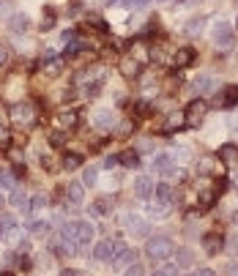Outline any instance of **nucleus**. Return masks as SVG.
<instances>
[{
	"label": "nucleus",
	"mask_w": 238,
	"mask_h": 276,
	"mask_svg": "<svg viewBox=\"0 0 238 276\" xmlns=\"http://www.w3.org/2000/svg\"><path fill=\"white\" fill-rule=\"evenodd\" d=\"M60 236L74 240V244L82 249V246H90V240H94V224H90V222H80V219L66 222V224L60 227Z\"/></svg>",
	"instance_id": "1"
},
{
	"label": "nucleus",
	"mask_w": 238,
	"mask_h": 276,
	"mask_svg": "<svg viewBox=\"0 0 238 276\" xmlns=\"http://www.w3.org/2000/svg\"><path fill=\"white\" fill-rule=\"evenodd\" d=\"M145 254H148L150 260H156V262H164V260H170V257L176 254V244H172L167 236L148 238V244H145Z\"/></svg>",
	"instance_id": "2"
},
{
	"label": "nucleus",
	"mask_w": 238,
	"mask_h": 276,
	"mask_svg": "<svg viewBox=\"0 0 238 276\" xmlns=\"http://www.w3.org/2000/svg\"><path fill=\"white\" fill-rule=\"evenodd\" d=\"M8 118L16 128H30L33 123H36V110H33V104L22 102V104H14V107H11Z\"/></svg>",
	"instance_id": "3"
},
{
	"label": "nucleus",
	"mask_w": 238,
	"mask_h": 276,
	"mask_svg": "<svg viewBox=\"0 0 238 276\" xmlns=\"http://www.w3.org/2000/svg\"><path fill=\"white\" fill-rule=\"evenodd\" d=\"M208 115V102H202V98H194V102L186 107V112H184V118H186V126H200L202 118Z\"/></svg>",
	"instance_id": "4"
},
{
	"label": "nucleus",
	"mask_w": 238,
	"mask_h": 276,
	"mask_svg": "<svg viewBox=\"0 0 238 276\" xmlns=\"http://www.w3.org/2000/svg\"><path fill=\"white\" fill-rule=\"evenodd\" d=\"M233 36H236L233 25H228V22H216V25H214V44H216L219 50H230V46H233Z\"/></svg>",
	"instance_id": "5"
},
{
	"label": "nucleus",
	"mask_w": 238,
	"mask_h": 276,
	"mask_svg": "<svg viewBox=\"0 0 238 276\" xmlns=\"http://www.w3.org/2000/svg\"><path fill=\"white\" fill-rule=\"evenodd\" d=\"M134 262V249H129V246L118 244V249H115L112 260H110V266L115 268V271H126V268Z\"/></svg>",
	"instance_id": "6"
},
{
	"label": "nucleus",
	"mask_w": 238,
	"mask_h": 276,
	"mask_svg": "<svg viewBox=\"0 0 238 276\" xmlns=\"http://www.w3.org/2000/svg\"><path fill=\"white\" fill-rule=\"evenodd\" d=\"M150 167H154L156 172L167 175V178H172V175H176V162H172L170 154H156L154 162H150Z\"/></svg>",
	"instance_id": "7"
},
{
	"label": "nucleus",
	"mask_w": 238,
	"mask_h": 276,
	"mask_svg": "<svg viewBox=\"0 0 238 276\" xmlns=\"http://www.w3.org/2000/svg\"><path fill=\"white\" fill-rule=\"evenodd\" d=\"M115 249H118V244H115L112 238H102L96 244V249H94V257H96V260H102V262H110V260H112V254H115Z\"/></svg>",
	"instance_id": "8"
},
{
	"label": "nucleus",
	"mask_w": 238,
	"mask_h": 276,
	"mask_svg": "<svg viewBox=\"0 0 238 276\" xmlns=\"http://www.w3.org/2000/svg\"><path fill=\"white\" fill-rule=\"evenodd\" d=\"M126 230H129L134 238H148L150 236V224L145 219H140V216H129V219H126Z\"/></svg>",
	"instance_id": "9"
},
{
	"label": "nucleus",
	"mask_w": 238,
	"mask_h": 276,
	"mask_svg": "<svg viewBox=\"0 0 238 276\" xmlns=\"http://www.w3.org/2000/svg\"><path fill=\"white\" fill-rule=\"evenodd\" d=\"M236 104H238V85L222 88V93L214 98V107H236Z\"/></svg>",
	"instance_id": "10"
},
{
	"label": "nucleus",
	"mask_w": 238,
	"mask_h": 276,
	"mask_svg": "<svg viewBox=\"0 0 238 276\" xmlns=\"http://www.w3.org/2000/svg\"><path fill=\"white\" fill-rule=\"evenodd\" d=\"M197 172L200 175H219L222 172V162H219L216 156H202L200 162H197Z\"/></svg>",
	"instance_id": "11"
},
{
	"label": "nucleus",
	"mask_w": 238,
	"mask_h": 276,
	"mask_svg": "<svg viewBox=\"0 0 238 276\" xmlns=\"http://www.w3.org/2000/svg\"><path fill=\"white\" fill-rule=\"evenodd\" d=\"M115 112L112 110H96V115H94V126L96 128H102V132H110V128H115Z\"/></svg>",
	"instance_id": "12"
},
{
	"label": "nucleus",
	"mask_w": 238,
	"mask_h": 276,
	"mask_svg": "<svg viewBox=\"0 0 238 276\" xmlns=\"http://www.w3.org/2000/svg\"><path fill=\"white\" fill-rule=\"evenodd\" d=\"M192 60H194V50H192V46H181V50H176L170 58L172 68H186Z\"/></svg>",
	"instance_id": "13"
},
{
	"label": "nucleus",
	"mask_w": 238,
	"mask_h": 276,
	"mask_svg": "<svg viewBox=\"0 0 238 276\" xmlns=\"http://www.w3.org/2000/svg\"><path fill=\"white\" fill-rule=\"evenodd\" d=\"M202 249H206V254H219L224 249V238L219 232H208V236H202Z\"/></svg>",
	"instance_id": "14"
},
{
	"label": "nucleus",
	"mask_w": 238,
	"mask_h": 276,
	"mask_svg": "<svg viewBox=\"0 0 238 276\" xmlns=\"http://www.w3.org/2000/svg\"><path fill=\"white\" fill-rule=\"evenodd\" d=\"M118 68H120V74H124L126 80H137L140 77V63L134 60V58H120V63H118Z\"/></svg>",
	"instance_id": "15"
},
{
	"label": "nucleus",
	"mask_w": 238,
	"mask_h": 276,
	"mask_svg": "<svg viewBox=\"0 0 238 276\" xmlns=\"http://www.w3.org/2000/svg\"><path fill=\"white\" fill-rule=\"evenodd\" d=\"M55 123H58V128H60V132H72V128H77L80 115L74 112V110H66V112H60L55 118Z\"/></svg>",
	"instance_id": "16"
},
{
	"label": "nucleus",
	"mask_w": 238,
	"mask_h": 276,
	"mask_svg": "<svg viewBox=\"0 0 238 276\" xmlns=\"http://www.w3.org/2000/svg\"><path fill=\"white\" fill-rule=\"evenodd\" d=\"M28 28H30L28 14H11V20H8V30H11V33H16V36H25Z\"/></svg>",
	"instance_id": "17"
},
{
	"label": "nucleus",
	"mask_w": 238,
	"mask_h": 276,
	"mask_svg": "<svg viewBox=\"0 0 238 276\" xmlns=\"http://www.w3.org/2000/svg\"><path fill=\"white\" fill-rule=\"evenodd\" d=\"M11 205H14L20 214H25V216L33 210V208H30V197H28L22 189H14V192H11Z\"/></svg>",
	"instance_id": "18"
},
{
	"label": "nucleus",
	"mask_w": 238,
	"mask_h": 276,
	"mask_svg": "<svg viewBox=\"0 0 238 276\" xmlns=\"http://www.w3.org/2000/svg\"><path fill=\"white\" fill-rule=\"evenodd\" d=\"M129 52H132L129 58H134V60L140 63V66H142V63H148V60H150V50H148V44H145V41H140V38H137L134 44L129 46Z\"/></svg>",
	"instance_id": "19"
},
{
	"label": "nucleus",
	"mask_w": 238,
	"mask_h": 276,
	"mask_svg": "<svg viewBox=\"0 0 238 276\" xmlns=\"http://www.w3.org/2000/svg\"><path fill=\"white\" fill-rule=\"evenodd\" d=\"M154 189H156V184L148 178V175H140V178L134 180V194H137V197H142V200L154 194Z\"/></svg>",
	"instance_id": "20"
},
{
	"label": "nucleus",
	"mask_w": 238,
	"mask_h": 276,
	"mask_svg": "<svg viewBox=\"0 0 238 276\" xmlns=\"http://www.w3.org/2000/svg\"><path fill=\"white\" fill-rule=\"evenodd\" d=\"M66 197L72 200V205H80L85 200V186H82V180H74V184H68L66 186Z\"/></svg>",
	"instance_id": "21"
},
{
	"label": "nucleus",
	"mask_w": 238,
	"mask_h": 276,
	"mask_svg": "<svg viewBox=\"0 0 238 276\" xmlns=\"http://www.w3.org/2000/svg\"><path fill=\"white\" fill-rule=\"evenodd\" d=\"M118 164H124L126 170H137L140 167V154H137V150H124V154L118 156Z\"/></svg>",
	"instance_id": "22"
},
{
	"label": "nucleus",
	"mask_w": 238,
	"mask_h": 276,
	"mask_svg": "<svg viewBox=\"0 0 238 276\" xmlns=\"http://www.w3.org/2000/svg\"><path fill=\"white\" fill-rule=\"evenodd\" d=\"M192 88H194L197 96H202V93L214 90V77H211V74H202V77H197V80H194V85H192Z\"/></svg>",
	"instance_id": "23"
},
{
	"label": "nucleus",
	"mask_w": 238,
	"mask_h": 276,
	"mask_svg": "<svg viewBox=\"0 0 238 276\" xmlns=\"http://www.w3.org/2000/svg\"><path fill=\"white\" fill-rule=\"evenodd\" d=\"M0 232H3V236H14V232H16V222H14V216L3 214V210H0Z\"/></svg>",
	"instance_id": "24"
},
{
	"label": "nucleus",
	"mask_w": 238,
	"mask_h": 276,
	"mask_svg": "<svg viewBox=\"0 0 238 276\" xmlns=\"http://www.w3.org/2000/svg\"><path fill=\"white\" fill-rule=\"evenodd\" d=\"M42 72L47 74V77H58V74L63 72V58H55V60H50V63H42Z\"/></svg>",
	"instance_id": "25"
},
{
	"label": "nucleus",
	"mask_w": 238,
	"mask_h": 276,
	"mask_svg": "<svg viewBox=\"0 0 238 276\" xmlns=\"http://www.w3.org/2000/svg\"><path fill=\"white\" fill-rule=\"evenodd\" d=\"M219 162H228V164L238 162V148L236 145H222V148H219Z\"/></svg>",
	"instance_id": "26"
},
{
	"label": "nucleus",
	"mask_w": 238,
	"mask_h": 276,
	"mask_svg": "<svg viewBox=\"0 0 238 276\" xmlns=\"http://www.w3.org/2000/svg\"><path fill=\"white\" fill-rule=\"evenodd\" d=\"M110 210H112V197H98L96 202H94V214H98V216H107Z\"/></svg>",
	"instance_id": "27"
},
{
	"label": "nucleus",
	"mask_w": 238,
	"mask_h": 276,
	"mask_svg": "<svg viewBox=\"0 0 238 276\" xmlns=\"http://www.w3.org/2000/svg\"><path fill=\"white\" fill-rule=\"evenodd\" d=\"M202 28H206V20H202V16H197V20H189L186 22V28H184V30H186V36H200Z\"/></svg>",
	"instance_id": "28"
},
{
	"label": "nucleus",
	"mask_w": 238,
	"mask_h": 276,
	"mask_svg": "<svg viewBox=\"0 0 238 276\" xmlns=\"http://www.w3.org/2000/svg\"><path fill=\"white\" fill-rule=\"evenodd\" d=\"M216 197H219V194H216L214 189H211V192H200V197H197V205H200L202 210H208L214 202H216Z\"/></svg>",
	"instance_id": "29"
},
{
	"label": "nucleus",
	"mask_w": 238,
	"mask_h": 276,
	"mask_svg": "<svg viewBox=\"0 0 238 276\" xmlns=\"http://www.w3.org/2000/svg\"><path fill=\"white\" fill-rule=\"evenodd\" d=\"M184 126H186V118H184V112H172L170 118H167V123H164L167 132H172V128H184Z\"/></svg>",
	"instance_id": "30"
},
{
	"label": "nucleus",
	"mask_w": 238,
	"mask_h": 276,
	"mask_svg": "<svg viewBox=\"0 0 238 276\" xmlns=\"http://www.w3.org/2000/svg\"><path fill=\"white\" fill-rule=\"evenodd\" d=\"M55 25V8L52 6H44V14H42V30H52Z\"/></svg>",
	"instance_id": "31"
},
{
	"label": "nucleus",
	"mask_w": 238,
	"mask_h": 276,
	"mask_svg": "<svg viewBox=\"0 0 238 276\" xmlns=\"http://www.w3.org/2000/svg\"><path fill=\"white\" fill-rule=\"evenodd\" d=\"M98 180V170L96 167H85L82 170V186H96Z\"/></svg>",
	"instance_id": "32"
},
{
	"label": "nucleus",
	"mask_w": 238,
	"mask_h": 276,
	"mask_svg": "<svg viewBox=\"0 0 238 276\" xmlns=\"http://www.w3.org/2000/svg\"><path fill=\"white\" fill-rule=\"evenodd\" d=\"M80 164H82V156H80V154H66V156H63V167H66V170H77Z\"/></svg>",
	"instance_id": "33"
},
{
	"label": "nucleus",
	"mask_w": 238,
	"mask_h": 276,
	"mask_svg": "<svg viewBox=\"0 0 238 276\" xmlns=\"http://www.w3.org/2000/svg\"><path fill=\"white\" fill-rule=\"evenodd\" d=\"M0 189L14 192V189H16V178H14L11 172H0Z\"/></svg>",
	"instance_id": "34"
},
{
	"label": "nucleus",
	"mask_w": 238,
	"mask_h": 276,
	"mask_svg": "<svg viewBox=\"0 0 238 276\" xmlns=\"http://www.w3.org/2000/svg\"><path fill=\"white\" fill-rule=\"evenodd\" d=\"M30 232H33V236H47V232H50V222H42V219L30 222Z\"/></svg>",
	"instance_id": "35"
},
{
	"label": "nucleus",
	"mask_w": 238,
	"mask_h": 276,
	"mask_svg": "<svg viewBox=\"0 0 238 276\" xmlns=\"http://www.w3.org/2000/svg\"><path fill=\"white\" fill-rule=\"evenodd\" d=\"M14 14V3L11 0H0V20H11Z\"/></svg>",
	"instance_id": "36"
},
{
	"label": "nucleus",
	"mask_w": 238,
	"mask_h": 276,
	"mask_svg": "<svg viewBox=\"0 0 238 276\" xmlns=\"http://www.w3.org/2000/svg\"><path fill=\"white\" fill-rule=\"evenodd\" d=\"M124 276H145V266L142 262H132V266L124 271Z\"/></svg>",
	"instance_id": "37"
},
{
	"label": "nucleus",
	"mask_w": 238,
	"mask_h": 276,
	"mask_svg": "<svg viewBox=\"0 0 238 276\" xmlns=\"http://www.w3.org/2000/svg\"><path fill=\"white\" fill-rule=\"evenodd\" d=\"M150 276H178V266H162V268H156Z\"/></svg>",
	"instance_id": "38"
},
{
	"label": "nucleus",
	"mask_w": 238,
	"mask_h": 276,
	"mask_svg": "<svg viewBox=\"0 0 238 276\" xmlns=\"http://www.w3.org/2000/svg\"><path fill=\"white\" fill-rule=\"evenodd\" d=\"M176 266H189V262H192V254H189V252L186 249H176Z\"/></svg>",
	"instance_id": "39"
},
{
	"label": "nucleus",
	"mask_w": 238,
	"mask_h": 276,
	"mask_svg": "<svg viewBox=\"0 0 238 276\" xmlns=\"http://www.w3.org/2000/svg\"><path fill=\"white\" fill-rule=\"evenodd\" d=\"M6 156H8L14 164H22V150L16 148V145H14V148H6Z\"/></svg>",
	"instance_id": "40"
},
{
	"label": "nucleus",
	"mask_w": 238,
	"mask_h": 276,
	"mask_svg": "<svg viewBox=\"0 0 238 276\" xmlns=\"http://www.w3.org/2000/svg\"><path fill=\"white\" fill-rule=\"evenodd\" d=\"M50 142L55 145V148H60V145H66V134H63V132H52L50 134Z\"/></svg>",
	"instance_id": "41"
},
{
	"label": "nucleus",
	"mask_w": 238,
	"mask_h": 276,
	"mask_svg": "<svg viewBox=\"0 0 238 276\" xmlns=\"http://www.w3.org/2000/svg\"><path fill=\"white\" fill-rule=\"evenodd\" d=\"M148 3H150V0H126V8H132V11H142Z\"/></svg>",
	"instance_id": "42"
},
{
	"label": "nucleus",
	"mask_w": 238,
	"mask_h": 276,
	"mask_svg": "<svg viewBox=\"0 0 238 276\" xmlns=\"http://www.w3.org/2000/svg\"><path fill=\"white\" fill-rule=\"evenodd\" d=\"M44 205H47V197H44V194H36V197L30 200V208H33V210L44 208Z\"/></svg>",
	"instance_id": "43"
},
{
	"label": "nucleus",
	"mask_w": 238,
	"mask_h": 276,
	"mask_svg": "<svg viewBox=\"0 0 238 276\" xmlns=\"http://www.w3.org/2000/svg\"><path fill=\"white\" fill-rule=\"evenodd\" d=\"M55 58H58V52L52 50V46H47V50L42 52V63H50V60H55Z\"/></svg>",
	"instance_id": "44"
},
{
	"label": "nucleus",
	"mask_w": 238,
	"mask_h": 276,
	"mask_svg": "<svg viewBox=\"0 0 238 276\" xmlns=\"http://www.w3.org/2000/svg\"><path fill=\"white\" fill-rule=\"evenodd\" d=\"M60 276H88V271H80V268H63Z\"/></svg>",
	"instance_id": "45"
},
{
	"label": "nucleus",
	"mask_w": 238,
	"mask_h": 276,
	"mask_svg": "<svg viewBox=\"0 0 238 276\" xmlns=\"http://www.w3.org/2000/svg\"><path fill=\"white\" fill-rule=\"evenodd\" d=\"M42 167H47L50 172H55V170H58V164H55V158H52V156H44V158H42Z\"/></svg>",
	"instance_id": "46"
},
{
	"label": "nucleus",
	"mask_w": 238,
	"mask_h": 276,
	"mask_svg": "<svg viewBox=\"0 0 238 276\" xmlns=\"http://www.w3.org/2000/svg\"><path fill=\"white\" fill-rule=\"evenodd\" d=\"M104 170H112V167H118V156H107L104 158V164H102Z\"/></svg>",
	"instance_id": "47"
},
{
	"label": "nucleus",
	"mask_w": 238,
	"mask_h": 276,
	"mask_svg": "<svg viewBox=\"0 0 238 276\" xmlns=\"http://www.w3.org/2000/svg\"><path fill=\"white\" fill-rule=\"evenodd\" d=\"M74 38H77V33H74V30H63V33H60V41H63V44H68V41H74Z\"/></svg>",
	"instance_id": "48"
},
{
	"label": "nucleus",
	"mask_w": 238,
	"mask_h": 276,
	"mask_svg": "<svg viewBox=\"0 0 238 276\" xmlns=\"http://www.w3.org/2000/svg\"><path fill=\"white\" fill-rule=\"evenodd\" d=\"M192 276H216V271H214V268H197Z\"/></svg>",
	"instance_id": "49"
},
{
	"label": "nucleus",
	"mask_w": 238,
	"mask_h": 276,
	"mask_svg": "<svg viewBox=\"0 0 238 276\" xmlns=\"http://www.w3.org/2000/svg\"><path fill=\"white\" fill-rule=\"evenodd\" d=\"M16 252H20V254H28V252H30V244H28V240H20V244H16Z\"/></svg>",
	"instance_id": "50"
},
{
	"label": "nucleus",
	"mask_w": 238,
	"mask_h": 276,
	"mask_svg": "<svg viewBox=\"0 0 238 276\" xmlns=\"http://www.w3.org/2000/svg\"><path fill=\"white\" fill-rule=\"evenodd\" d=\"M6 60H8V46H6V44H0V66H3Z\"/></svg>",
	"instance_id": "51"
},
{
	"label": "nucleus",
	"mask_w": 238,
	"mask_h": 276,
	"mask_svg": "<svg viewBox=\"0 0 238 276\" xmlns=\"http://www.w3.org/2000/svg\"><path fill=\"white\" fill-rule=\"evenodd\" d=\"M68 14L77 16V14H80V3H72V6H68Z\"/></svg>",
	"instance_id": "52"
},
{
	"label": "nucleus",
	"mask_w": 238,
	"mask_h": 276,
	"mask_svg": "<svg viewBox=\"0 0 238 276\" xmlns=\"http://www.w3.org/2000/svg\"><path fill=\"white\" fill-rule=\"evenodd\" d=\"M230 252H233V254H238V238L230 240Z\"/></svg>",
	"instance_id": "53"
},
{
	"label": "nucleus",
	"mask_w": 238,
	"mask_h": 276,
	"mask_svg": "<svg viewBox=\"0 0 238 276\" xmlns=\"http://www.w3.org/2000/svg\"><path fill=\"white\" fill-rule=\"evenodd\" d=\"M3 205H6V197H3V194H0V210H3Z\"/></svg>",
	"instance_id": "54"
},
{
	"label": "nucleus",
	"mask_w": 238,
	"mask_h": 276,
	"mask_svg": "<svg viewBox=\"0 0 238 276\" xmlns=\"http://www.w3.org/2000/svg\"><path fill=\"white\" fill-rule=\"evenodd\" d=\"M115 3H120V0H107V6H115Z\"/></svg>",
	"instance_id": "55"
},
{
	"label": "nucleus",
	"mask_w": 238,
	"mask_h": 276,
	"mask_svg": "<svg viewBox=\"0 0 238 276\" xmlns=\"http://www.w3.org/2000/svg\"><path fill=\"white\" fill-rule=\"evenodd\" d=\"M236 30H238V20H236Z\"/></svg>",
	"instance_id": "56"
},
{
	"label": "nucleus",
	"mask_w": 238,
	"mask_h": 276,
	"mask_svg": "<svg viewBox=\"0 0 238 276\" xmlns=\"http://www.w3.org/2000/svg\"><path fill=\"white\" fill-rule=\"evenodd\" d=\"M236 3H238V0H236Z\"/></svg>",
	"instance_id": "57"
}]
</instances>
